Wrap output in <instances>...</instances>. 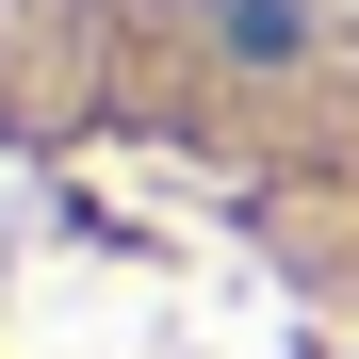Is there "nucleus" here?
<instances>
[{
	"label": "nucleus",
	"mask_w": 359,
	"mask_h": 359,
	"mask_svg": "<svg viewBox=\"0 0 359 359\" xmlns=\"http://www.w3.org/2000/svg\"><path fill=\"white\" fill-rule=\"evenodd\" d=\"M0 359H359V0H0Z\"/></svg>",
	"instance_id": "1"
}]
</instances>
